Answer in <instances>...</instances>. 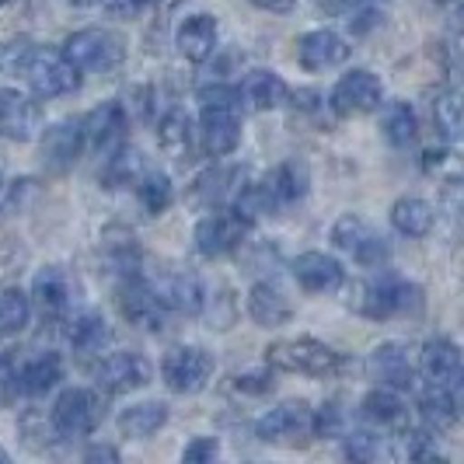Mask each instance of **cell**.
Returning <instances> with one entry per match:
<instances>
[{"label":"cell","mask_w":464,"mask_h":464,"mask_svg":"<svg viewBox=\"0 0 464 464\" xmlns=\"http://www.w3.org/2000/svg\"><path fill=\"white\" fill-rule=\"evenodd\" d=\"M217 454H220V440H217V437H196L192 443H186V450H182V461H188V464H209V461H217Z\"/></svg>","instance_id":"c3c4849f"},{"label":"cell","mask_w":464,"mask_h":464,"mask_svg":"<svg viewBox=\"0 0 464 464\" xmlns=\"http://www.w3.org/2000/svg\"><path fill=\"white\" fill-rule=\"evenodd\" d=\"M137 196H140V207L147 209L150 217H158L164 209L171 207V199H175V188H171V179L164 175V171H143L137 182Z\"/></svg>","instance_id":"ab89813d"},{"label":"cell","mask_w":464,"mask_h":464,"mask_svg":"<svg viewBox=\"0 0 464 464\" xmlns=\"http://www.w3.org/2000/svg\"><path fill=\"white\" fill-rule=\"evenodd\" d=\"M381 454H384L381 437H373V433H367V430L346 433V458H353V461H377Z\"/></svg>","instance_id":"f6af8a7d"},{"label":"cell","mask_w":464,"mask_h":464,"mask_svg":"<svg viewBox=\"0 0 464 464\" xmlns=\"http://www.w3.org/2000/svg\"><path fill=\"white\" fill-rule=\"evenodd\" d=\"M105 416L102 409V395L92 388H67L63 395L56 398L49 422H53V433L56 440H81L98 430V422Z\"/></svg>","instance_id":"8992f818"},{"label":"cell","mask_w":464,"mask_h":464,"mask_svg":"<svg viewBox=\"0 0 464 464\" xmlns=\"http://www.w3.org/2000/svg\"><path fill=\"white\" fill-rule=\"evenodd\" d=\"M0 461H7V454H4V450H0Z\"/></svg>","instance_id":"91938a15"},{"label":"cell","mask_w":464,"mask_h":464,"mask_svg":"<svg viewBox=\"0 0 464 464\" xmlns=\"http://www.w3.org/2000/svg\"><path fill=\"white\" fill-rule=\"evenodd\" d=\"M437 437L433 430H401L395 437V458L401 461H437Z\"/></svg>","instance_id":"60d3db41"},{"label":"cell","mask_w":464,"mask_h":464,"mask_svg":"<svg viewBox=\"0 0 464 464\" xmlns=\"http://www.w3.org/2000/svg\"><path fill=\"white\" fill-rule=\"evenodd\" d=\"M422 171L437 175V179H447V186H458V158H454L450 147H430L422 154Z\"/></svg>","instance_id":"b9f144b4"},{"label":"cell","mask_w":464,"mask_h":464,"mask_svg":"<svg viewBox=\"0 0 464 464\" xmlns=\"http://www.w3.org/2000/svg\"><path fill=\"white\" fill-rule=\"evenodd\" d=\"M67 343L77 356H102V349L112 343V328L102 314L84 311L67 322Z\"/></svg>","instance_id":"f1b7e54d"},{"label":"cell","mask_w":464,"mask_h":464,"mask_svg":"<svg viewBox=\"0 0 464 464\" xmlns=\"http://www.w3.org/2000/svg\"><path fill=\"white\" fill-rule=\"evenodd\" d=\"M266 363L273 371L307 373V377H332L343 371V356L318 339H283L266 349Z\"/></svg>","instance_id":"3957f363"},{"label":"cell","mask_w":464,"mask_h":464,"mask_svg":"<svg viewBox=\"0 0 464 464\" xmlns=\"http://www.w3.org/2000/svg\"><path fill=\"white\" fill-rule=\"evenodd\" d=\"M0 4H7V0H0Z\"/></svg>","instance_id":"6125c7cd"},{"label":"cell","mask_w":464,"mask_h":464,"mask_svg":"<svg viewBox=\"0 0 464 464\" xmlns=\"http://www.w3.org/2000/svg\"><path fill=\"white\" fill-rule=\"evenodd\" d=\"M84 461H119V450L116 447H109V443H94V447H88L84 450Z\"/></svg>","instance_id":"f5cc1de1"},{"label":"cell","mask_w":464,"mask_h":464,"mask_svg":"<svg viewBox=\"0 0 464 464\" xmlns=\"http://www.w3.org/2000/svg\"><path fill=\"white\" fill-rule=\"evenodd\" d=\"M98 248H102V258H105L122 279L140 276L143 256H140V245H137V237H133V231H126V227H105Z\"/></svg>","instance_id":"83f0119b"},{"label":"cell","mask_w":464,"mask_h":464,"mask_svg":"<svg viewBox=\"0 0 464 464\" xmlns=\"http://www.w3.org/2000/svg\"><path fill=\"white\" fill-rule=\"evenodd\" d=\"M437 4H447V0H437Z\"/></svg>","instance_id":"94428289"},{"label":"cell","mask_w":464,"mask_h":464,"mask_svg":"<svg viewBox=\"0 0 464 464\" xmlns=\"http://www.w3.org/2000/svg\"><path fill=\"white\" fill-rule=\"evenodd\" d=\"M458 392H447V388H426L422 395H419V419H422V426L426 430H433V433H447L454 422H458Z\"/></svg>","instance_id":"836d02e7"},{"label":"cell","mask_w":464,"mask_h":464,"mask_svg":"<svg viewBox=\"0 0 464 464\" xmlns=\"http://www.w3.org/2000/svg\"><path fill=\"white\" fill-rule=\"evenodd\" d=\"M119 311L130 325L143 328V332H161L168 325V307L158 297V290L150 286V279L143 276H126L119 286Z\"/></svg>","instance_id":"30bf717a"},{"label":"cell","mask_w":464,"mask_h":464,"mask_svg":"<svg viewBox=\"0 0 464 464\" xmlns=\"http://www.w3.org/2000/svg\"><path fill=\"white\" fill-rule=\"evenodd\" d=\"M217 35H220V28H217L213 14H192L179 28L175 43H179V53L186 56L188 63H207L209 56L217 53Z\"/></svg>","instance_id":"484cf974"},{"label":"cell","mask_w":464,"mask_h":464,"mask_svg":"<svg viewBox=\"0 0 464 464\" xmlns=\"http://www.w3.org/2000/svg\"><path fill=\"white\" fill-rule=\"evenodd\" d=\"M81 133H84V147L98 150L102 158H109L122 143H130V116L122 109V102H102L81 119Z\"/></svg>","instance_id":"7c38bea8"},{"label":"cell","mask_w":464,"mask_h":464,"mask_svg":"<svg viewBox=\"0 0 464 464\" xmlns=\"http://www.w3.org/2000/svg\"><path fill=\"white\" fill-rule=\"evenodd\" d=\"M381 133H384V140H388L392 147H409L419 133L412 105H409V102H388V105L381 109Z\"/></svg>","instance_id":"8d00e7d4"},{"label":"cell","mask_w":464,"mask_h":464,"mask_svg":"<svg viewBox=\"0 0 464 464\" xmlns=\"http://www.w3.org/2000/svg\"><path fill=\"white\" fill-rule=\"evenodd\" d=\"M147 168H143V154L133 150L130 143H122L119 150H112L105 164H102V186L105 188H122V186H133L140 175H143Z\"/></svg>","instance_id":"d590c367"},{"label":"cell","mask_w":464,"mask_h":464,"mask_svg":"<svg viewBox=\"0 0 464 464\" xmlns=\"http://www.w3.org/2000/svg\"><path fill=\"white\" fill-rule=\"evenodd\" d=\"M213 356L203 346H175L164 353L161 377L175 395H199L213 377Z\"/></svg>","instance_id":"ba28073f"},{"label":"cell","mask_w":464,"mask_h":464,"mask_svg":"<svg viewBox=\"0 0 464 464\" xmlns=\"http://www.w3.org/2000/svg\"><path fill=\"white\" fill-rule=\"evenodd\" d=\"M199 133L203 147L213 158H227L241 143V92L234 84H207L199 88Z\"/></svg>","instance_id":"6da1fadb"},{"label":"cell","mask_w":464,"mask_h":464,"mask_svg":"<svg viewBox=\"0 0 464 464\" xmlns=\"http://www.w3.org/2000/svg\"><path fill=\"white\" fill-rule=\"evenodd\" d=\"M286 98H294V105L304 109V112H311V109L318 105V92H294V94H286Z\"/></svg>","instance_id":"11a10c76"},{"label":"cell","mask_w":464,"mask_h":464,"mask_svg":"<svg viewBox=\"0 0 464 464\" xmlns=\"http://www.w3.org/2000/svg\"><path fill=\"white\" fill-rule=\"evenodd\" d=\"M349 307L373 318V322H384V318H395V314H419L422 311V290L401 276L353 283L349 286Z\"/></svg>","instance_id":"7a4b0ae2"},{"label":"cell","mask_w":464,"mask_h":464,"mask_svg":"<svg viewBox=\"0 0 464 464\" xmlns=\"http://www.w3.org/2000/svg\"><path fill=\"white\" fill-rule=\"evenodd\" d=\"M94 381H98V392H109V395H122V392H137L150 381V363L147 356H140L133 349H122V353H109L98 371H94Z\"/></svg>","instance_id":"5bb4252c"},{"label":"cell","mask_w":464,"mask_h":464,"mask_svg":"<svg viewBox=\"0 0 464 464\" xmlns=\"http://www.w3.org/2000/svg\"><path fill=\"white\" fill-rule=\"evenodd\" d=\"M158 147H161L168 158L175 161H186L196 147V130H192V119L186 109L179 105H168L158 119Z\"/></svg>","instance_id":"d4e9b609"},{"label":"cell","mask_w":464,"mask_h":464,"mask_svg":"<svg viewBox=\"0 0 464 464\" xmlns=\"http://www.w3.org/2000/svg\"><path fill=\"white\" fill-rule=\"evenodd\" d=\"M241 186H245V168H207L192 182V203L203 209L231 207V199Z\"/></svg>","instance_id":"7402d4cb"},{"label":"cell","mask_w":464,"mask_h":464,"mask_svg":"<svg viewBox=\"0 0 464 464\" xmlns=\"http://www.w3.org/2000/svg\"><path fill=\"white\" fill-rule=\"evenodd\" d=\"M73 7H88V4H94V0H70Z\"/></svg>","instance_id":"6f0895ef"},{"label":"cell","mask_w":464,"mask_h":464,"mask_svg":"<svg viewBox=\"0 0 464 464\" xmlns=\"http://www.w3.org/2000/svg\"><path fill=\"white\" fill-rule=\"evenodd\" d=\"M248 314H252V322L262 328H279L290 322V314H294V307L290 301L279 294L273 283H256L252 286V294H248Z\"/></svg>","instance_id":"d6a6232c"},{"label":"cell","mask_w":464,"mask_h":464,"mask_svg":"<svg viewBox=\"0 0 464 464\" xmlns=\"http://www.w3.org/2000/svg\"><path fill=\"white\" fill-rule=\"evenodd\" d=\"M231 392L241 398H258L273 392V367L266 363V371H248L231 377Z\"/></svg>","instance_id":"ee69618b"},{"label":"cell","mask_w":464,"mask_h":464,"mask_svg":"<svg viewBox=\"0 0 464 464\" xmlns=\"http://www.w3.org/2000/svg\"><path fill=\"white\" fill-rule=\"evenodd\" d=\"M367 373H371L377 384L384 388H395V392H409L416 388V367L409 360V349L398 346V343H381L367 360Z\"/></svg>","instance_id":"ffe728a7"},{"label":"cell","mask_w":464,"mask_h":464,"mask_svg":"<svg viewBox=\"0 0 464 464\" xmlns=\"http://www.w3.org/2000/svg\"><path fill=\"white\" fill-rule=\"evenodd\" d=\"M4 188H7V182H4V175H0V207H4Z\"/></svg>","instance_id":"680465c9"},{"label":"cell","mask_w":464,"mask_h":464,"mask_svg":"<svg viewBox=\"0 0 464 464\" xmlns=\"http://www.w3.org/2000/svg\"><path fill=\"white\" fill-rule=\"evenodd\" d=\"M24 258H28V256H24L22 245H18L14 237H4V241H0V279L22 273Z\"/></svg>","instance_id":"681fc988"},{"label":"cell","mask_w":464,"mask_h":464,"mask_svg":"<svg viewBox=\"0 0 464 464\" xmlns=\"http://www.w3.org/2000/svg\"><path fill=\"white\" fill-rule=\"evenodd\" d=\"M18 395V377H14V360L0 356V401H11Z\"/></svg>","instance_id":"816d5d0a"},{"label":"cell","mask_w":464,"mask_h":464,"mask_svg":"<svg viewBox=\"0 0 464 464\" xmlns=\"http://www.w3.org/2000/svg\"><path fill=\"white\" fill-rule=\"evenodd\" d=\"M39 150H43V164L53 175H67L77 164L81 150H84V133H81V119H60L53 122L46 133L39 137Z\"/></svg>","instance_id":"9a60e30c"},{"label":"cell","mask_w":464,"mask_h":464,"mask_svg":"<svg viewBox=\"0 0 464 464\" xmlns=\"http://www.w3.org/2000/svg\"><path fill=\"white\" fill-rule=\"evenodd\" d=\"M290 273L297 279V286L307 294H335L346 283V269L339 258L325 256V252H304L294 258Z\"/></svg>","instance_id":"d6986e66"},{"label":"cell","mask_w":464,"mask_h":464,"mask_svg":"<svg viewBox=\"0 0 464 464\" xmlns=\"http://www.w3.org/2000/svg\"><path fill=\"white\" fill-rule=\"evenodd\" d=\"M150 286L158 290L168 311L192 318V314H203V307H207V286L196 273H171V276H164V283H150Z\"/></svg>","instance_id":"603a6c76"},{"label":"cell","mask_w":464,"mask_h":464,"mask_svg":"<svg viewBox=\"0 0 464 464\" xmlns=\"http://www.w3.org/2000/svg\"><path fill=\"white\" fill-rule=\"evenodd\" d=\"M343 7H363V4H371V0H339Z\"/></svg>","instance_id":"9f6ffc18"},{"label":"cell","mask_w":464,"mask_h":464,"mask_svg":"<svg viewBox=\"0 0 464 464\" xmlns=\"http://www.w3.org/2000/svg\"><path fill=\"white\" fill-rule=\"evenodd\" d=\"M346 39L339 32H332V28H314V32L301 35V43H297V63L304 70H311V73L339 67V63H346Z\"/></svg>","instance_id":"44dd1931"},{"label":"cell","mask_w":464,"mask_h":464,"mask_svg":"<svg viewBox=\"0 0 464 464\" xmlns=\"http://www.w3.org/2000/svg\"><path fill=\"white\" fill-rule=\"evenodd\" d=\"M28 301L43 311V318H67L77 301V279L70 276L63 266H46L32 283Z\"/></svg>","instance_id":"2e32d148"},{"label":"cell","mask_w":464,"mask_h":464,"mask_svg":"<svg viewBox=\"0 0 464 464\" xmlns=\"http://www.w3.org/2000/svg\"><path fill=\"white\" fill-rule=\"evenodd\" d=\"M39 196V182L35 179H18V182H7L4 188V207L7 209H28V203Z\"/></svg>","instance_id":"7dc6e473"},{"label":"cell","mask_w":464,"mask_h":464,"mask_svg":"<svg viewBox=\"0 0 464 464\" xmlns=\"http://www.w3.org/2000/svg\"><path fill=\"white\" fill-rule=\"evenodd\" d=\"M168 416H171V412H168L164 401H137V405L122 409L116 422L122 437H130V440H147V437H154L158 430H164Z\"/></svg>","instance_id":"1f68e13d"},{"label":"cell","mask_w":464,"mask_h":464,"mask_svg":"<svg viewBox=\"0 0 464 464\" xmlns=\"http://www.w3.org/2000/svg\"><path fill=\"white\" fill-rule=\"evenodd\" d=\"M328 105L335 116H367V112H377L384 105V84L381 77L371 73V70L356 67L339 77V84L328 94Z\"/></svg>","instance_id":"9c48e42d"},{"label":"cell","mask_w":464,"mask_h":464,"mask_svg":"<svg viewBox=\"0 0 464 464\" xmlns=\"http://www.w3.org/2000/svg\"><path fill=\"white\" fill-rule=\"evenodd\" d=\"M343 426H346V416L335 401L311 409V437H343Z\"/></svg>","instance_id":"7bdbcfd3"},{"label":"cell","mask_w":464,"mask_h":464,"mask_svg":"<svg viewBox=\"0 0 464 464\" xmlns=\"http://www.w3.org/2000/svg\"><path fill=\"white\" fill-rule=\"evenodd\" d=\"M32 43L28 39H7L0 43V73H22L28 56H32Z\"/></svg>","instance_id":"bcb514c9"},{"label":"cell","mask_w":464,"mask_h":464,"mask_svg":"<svg viewBox=\"0 0 464 464\" xmlns=\"http://www.w3.org/2000/svg\"><path fill=\"white\" fill-rule=\"evenodd\" d=\"M241 102H248V109L256 112H269V109H279L286 102V84L276 70H252L245 81H241Z\"/></svg>","instance_id":"4dcf8cb0"},{"label":"cell","mask_w":464,"mask_h":464,"mask_svg":"<svg viewBox=\"0 0 464 464\" xmlns=\"http://www.w3.org/2000/svg\"><path fill=\"white\" fill-rule=\"evenodd\" d=\"M60 53L81 73H88V70L92 73H109V70H116L122 63V43L112 32H105V28H81V32H73Z\"/></svg>","instance_id":"52a82bcc"},{"label":"cell","mask_w":464,"mask_h":464,"mask_svg":"<svg viewBox=\"0 0 464 464\" xmlns=\"http://www.w3.org/2000/svg\"><path fill=\"white\" fill-rule=\"evenodd\" d=\"M360 416L367 419L377 430H398L405 426V416H409V405L401 401V392L395 388H373L371 395L360 401Z\"/></svg>","instance_id":"f546056e"},{"label":"cell","mask_w":464,"mask_h":464,"mask_svg":"<svg viewBox=\"0 0 464 464\" xmlns=\"http://www.w3.org/2000/svg\"><path fill=\"white\" fill-rule=\"evenodd\" d=\"M22 73L39 102H53V98H63L81 88V70L73 67L60 49H32Z\"/></svg>","instance_id":"277c9868"},{"label":"cell","mask_w":464,"mask_h":464,"mask_svg":"<svg viewBox=\"0 0 464 464\" xmlns=\"http://www.w3.org/2000/svg\"><path fill=\"white\" fill-rule=\"evenodd\" d=\"M433 122L440 130V137L447 143L461 137V122H464V105H461V92L458 88H443L433 98Z\"/></svg>","instance_id":"f35d334b"},{"label":"cell","mask_w":464,"mask_h":464,"mask_svg":"<svg viewBox=\"0 0 464 464\" xmlns=\"http://www.w3.org/2000/svg\"><path fill=\"white\" fill-rule=\"evenodd\" d=\"M43 130V109L35 94H22L14 88L0 92V137L11 143H28Z\"/></svg>","instance_id":"4fadbf2b"},{"label":"cell","mask_w":464,"mask_h":464,"mask_svg":"<svg viewBox=\"0 0 464 464\" xmlns=\"http://www.w3.org/2000/svg\"><path fill=\"white\" fill-rule=\"evenodd\" d=\"M161 4L164 0H105V11L112 18H140V14H147V11L161 7Z\"/></svg>","instance_id":"f907efd6"},{"label":"cell","mask_w":464,"mask_h":464,"mask_svg":"<svg viewBox=\"0 0 464 464\" xmlns=\"http://www.w3.org/2000/svg\"><path fill=\"white\" fill-rule=\"evenodd\" d=\"M266 186V196H269V203H273V209H286L294 207V203H301L304 196H307V186H311V179H307V168H304L301 161H283L262 182Z\"/></svg>","instance_id":"4316f807"},{"label":"cell","mask_w":464,"mask_h":464,"mask_svg":"<svg viewBox=\"0 0 464 464\" xmlns=\"http://www.w3.org/2000/svg\"><path fill=\"white\" fill-rule=\"evenodd\" d=\"M437 224V213L426 199L419 196H401L395 207H392V227L401 237H426Z\"/></svg>","instance_id":"e575fe53"},{"label":"cell","mask_w":464,"mask_h":464,"mask_svg":"<svg viewBox=\"0 0 464 464\" xmlns=\"http://www.w3.org/2000/svg\"><path fill=\"white\" fill-rule=\"evenodd\" d=\"M32 322V301L18 286H0V335H18Z\"/></svg>","instance_id":"74e56055"},{"label":"cell","mask_w":464,"mask_h":464,"mask_svg":"<svg viewBox=\"0 0 464 464\" xmlns=\"http://www.w3.org/2000/svg\"><path fill=\"white\" fill-rule=\"evenodd\" d=\"M14 377H18V395L39 398L63 381V360L56 353H35L22 367H14Z\"/></svg>","instance_id":"cb8c5ba5"},{"label":"cell","mask_w":464,"mask_h":464,"mask_svg":"<svg viewBox=\"0 0 464 464\" xmlns=\"http://www.w3.org/2000/svg\"><path fill=\"white\" fill-rule=\"evenodd\" d=\"M248 4H256L258 11H273V14H286V11H294V4H297V0H248Z\"/></svg>","instance_id":"db71d44e"},{"label":"cell","mask_w":464,"mask_h":464,"mask_svg":"<svg viewBox=\"0 0 464 464\" xmlns=\"http://www.w3.org/2000/svg\"><path fill=\"white\" fill-rule=\"evenodd\" d=\"M332 241H335L339 252H346L363 269H381L392 258L388 237L377 231L373 224H367L360 213H343L335 220V227H332Z\"/></svg>","instance_id":"5b68a950"},{"label":"cell","mask_w":464,"mask_h":464,"mask_svg":"<svg viewBox=\"0 0 464 464\" xmlns=\"http://www.w3.org/2000/svg\"><path fill=\"white\" fill-rule=\"evenodd\" d=\"M419 371L422 377L433 384V388H447V392H461V377H464V367H461V349L454 346L450 339H430L422 353H419Z\"/></svg>","instance_id":"e0dca14e"},{"label":"cell","mask_w":464,"mask_h":464,"mask_svg":"<svg viewBox=\"0 0 464 464\" xmlns=\"http://www.w3.org/2000/svg\"><path fill=\"white\" fill-rule=\"evenodd\" d=\"M245 231H248V224L237 213L220 207L196 224L192 241H196V252L203 258H220V256H231V252H237L245 245Z\"/></svg>","instance_id":"8fae6325"},{"label":"cell","mask_w":464,"mask_h":464,"mask_svg":"<svg viewBox=\"0 0 464 464\" xmlns=\"http://www.w3.org/2000/svg\"><path fill=\"white\" fill-rule=\"evenodd\" d=\"M256 437L266 443H297L311 437V409L304 401H286L269 409L256 422Z\"/></svg>","instance_id":"ac0fdd59"}]
</instances>
